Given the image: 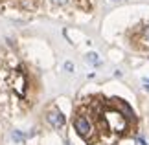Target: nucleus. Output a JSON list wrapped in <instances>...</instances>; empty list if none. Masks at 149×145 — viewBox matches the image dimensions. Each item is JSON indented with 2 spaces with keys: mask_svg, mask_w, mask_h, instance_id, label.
Here are the masks:
<instances>
[{
  "mask_svg": "<svg viewBox=\"0 0 149 145\" xmlns=\"http://www.w3.org/2000/svg\"><path fill=\"white\" fill-rule=\"evenodd\" d=\"M136 143H138V145H147L144 140H142V138H138V140H136Z\"/></svg>",
  "mask_w": 149,
  "mask_h": 145,
  "instance_id": "obj_8",
  "label": "nucleus"
},
{
  "mask_svg": "<svg viewBox=\"0 0 149 145\" xmlns=\"http://www.w3.org/2000/svg\"><path fill=\"white\" fill-rule=\"evenodd\" d=\"M13 140H17V142H22V140H24V134H20V132H13Z\"/></svg>",
  "mask_w": 149,
  "mask_h": 145,
  "instance_id": "obj_5",
  "label": "nucleus"
},
{
  "mask_svg": "<svg viewBox=\"0 0 149 145\" xmlns=\"http://www.w3.org/2000/svg\"><path fill=\"white\" fill-rule=\"evenodd\" d=\"M103 118H105L109 129H112L114 132H123L125 127H127V121H125L123 114L116 112V110H107V112L103 114Z\"/></svg>",
  "mask_w": 149,
  "mask_h": 145,
  "instance_id": "obj_1",
  "label": "nucleus"
},
{
  "mask_svg": "<svg viewBox=\"0 0 149 145\" xmlns=\"http://www.w3.org/2000/svg\"><path fill=\"white\" fill-rule=\"evenodd\" d=\"M87 61L92 62V65H100V57H98V53H94V51H90L87 55Z\"/></svg>",
  "mask_w": 149,
  "mask_h": 145,
  "instance_id": "obj_4",
  "label": "nucleus"
},
{
  "mask_svg": "<svg viewBox=\"0 0 149 145\" xmlns=\"http://www.w3.org/2000/svg\"><path fill=\"white\" fill-rule=\"evenodd\" d=\"M74 127H76L77 134L83 136V138H87V136L90 134V130H92V127H90V121L85 118V116H77V118L74 119Z\"/></svg>",
  "mask_w": 149,
  "mask_h": 145,
  "instance_id": "obj_2",
  "label": "nucleus"
},
{
  "mask_svg": "<svg viewBox=\"0 0 149 145\" xmlns=\"http://www.w3.org/2000/svg\"><path fill=\"white\" fill-rule=\"evenodd\" d=\"M55 6H65V4H68V0H52Z\"/></svg>",
  "mask_w": 149,
  "mask_h": 145,
  "instance_id": "obj_7",
  "label": "nucleus"
},
{
  "mask_svg": "<svg viewBox=\"0 0 149 145\" xmlns=\"http://www.w3.org/2000/svg\"><path fill=\"white\" fill-rule=\"evenodd\" d=\"M46 119H48V123L54 127V129H61L63 125H65V116H63L59 110H50L48 116H46Z\"/></svg>",
  "mask_w": 149,
  "mask_h": 145,
  "instance_id": "obj_3",
  "label": "nucleus"
},
{
  "mask_svg": "<svg viewBox=\"0 0 149 145\" xmlns=\"http://www.w3.org/2000/svg\"><path fill=\"white\" fill-rule=\"evenodd\" d=\"M146 40H149V28L146 30Z\"/></svg>",
  "mask_w": 149,
  "mask_h": 145,
  "instance_id": "obj_10",
  "label": "nucleus"
},
{
  "mask_svg": "<svg viewBox=\"0 0 149 145\" xmlns=\"http://www.w3.org/2000/svg\"><path fill=\"white\" fill-rule=\"evenodd\" d=\"M144 86H146V90H149V79H144Z\"/></svg>",
  "mask_w": 149,
  "mask_h": 145,
  "instance_id": "obj_9",
  "label": "nucleus"
},
{
  "mask_svg": "<svg viewBox=\"0 0 149 145\" xmlns=\"http://www.w3.org/2000/svg\"><path fill=\"white\" fill-rule=\"evenodd\" d=\"M65 70H66V72H74V65H72L70 61H68V62H65Z\"/></svg>",
  "mask_w": 149,
  "mask_h": 145,
  "instance_id": "obj_6",
  "label": "nucleus"
}]
</instances>
